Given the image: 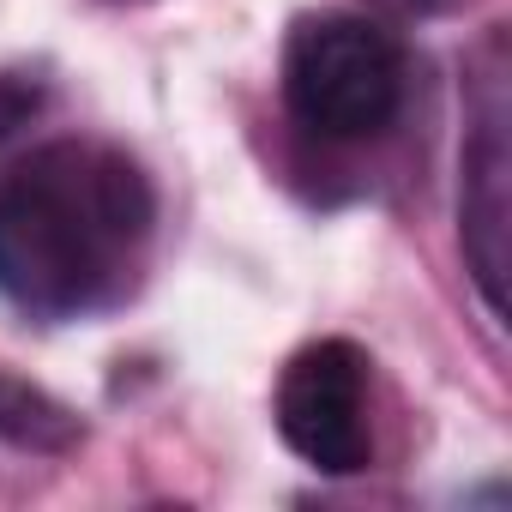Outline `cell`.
I'll return each mask as SVG.
<instances>
[{
  "instance_id": "obj_1",
  "label": "cell",
  "mask_w": 512,
  "mask_h": 512,
  "mask_svg": "<svg viewBox=\"0 0 512 512\" xmlns=\"http://www.w3.org/2000/svg\"><path fill=\"white\" fill-rule=\"evenodd\" d=\"M157 229L145 169L103 139H49L0 175V296L37 320H91L133 296Z\"/></svg>"
},
{
  "instance_id": "obj_2",
  "label": "cell",
  "mask_w": 512,
  "mask_h": 512,
  "mask_svg": "<svg viewBox=\"0 0 512 512\" xmlns=\"http://www.w3.org/2000/svg\"><path fill=\"white\" fill-rule=\"evenodd\" d=\"M284 103L332 145L374 139L404 109V49L362 13H308L284 43Z\"/></svg>"
},
{
  "instance_id": "obj_3",
  "label": "cell",
  "mask_w": 512,
  "mask_h": 512,
  "mask_svg": "<svg viewBox=\"0 0 512 512\" xmlns=\"http://www.w3.org/2000/svg\"><path fill=\"white\" fill-rule=\"evenodd\" d=\"M278 434L320 476H356L374 458L368 434V356L350 338H320L284 362Z\"/></svg>"
},
{
  "instance_id": "obj_4",
  "label": "cell",
  "mask_w": 512,
  "mask_h": 512,
  "mask_svg": "<svg viewBox=\"0 0 512 512\" xmlns=\"http://www.w3.org/2000/svg\"><path fill=\"white\" fill-rule=\"evenodd\" d=\"M464 253L482 284V302L500 314L506 308V97H500V73L482 91L476 139L464 151Z\"/></svg>"
},
{
  "instance_id": "obj_5",
  "label": "cell",
  "mask_w": 512,
  "mask_h": 512,
  "mask_svg": "<svg viewBox=\"0 0 512 512\" xmlns=\"http://www.w3.org/2000/svg\"><path fill=\"white\" fill-rule=\"evenodd\" d=\"M0 434L19 440V446H37V452H61V446H73L79 422L49 392H37V386H25L0 368Z\"/></svg>"
},
{
  "instance_id": "obj_6",
  "label": "cell",
  "mask_w": 512,
  "mask_h": 512,
  "mask_svg": "<svg viewBox=\"0 0 512 512\" xmlns=\"http://www.w3.org/2000/svg\"><path fill=\"white\" fill-rule=\"evenodd\" d=\"M410 7H434V0H410Z\"/></svg>"
}]
</instances>
